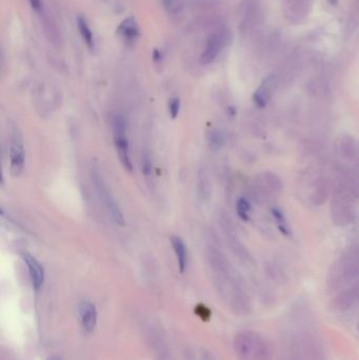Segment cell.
Here are the masks:
<instances>
[{"label":"cell","instance_id":"1","mask_svg":"<svg viewBox=\"0 0 359 360\" xmlns=\"http://www.w3.org/2000/svg\"><path fill=\"white\" fill-rule=\"evenodd\" d=\"M359 277V251L349 252L340 260L337 268L331 273L329 278V286L338 289L343 284L350 282Z\"/></svg>","mask_w":359,"mask_h":360},{"label":"cell","instance_id":"2","mask_svg":"<svg viewBox=\"0 0 359 360\" xmlns=\"http://www.w3.org/2000/svg\"><path fill=\"white\" fill-rule=\"evenodd\" d=\"M92 183L95 187V190L97 192V195L99 199L102 201V204L104 208L106 209L107 213L113 219V221L119 226H123L124 224V216L123 213L117 204V201L114 197V195L112 194L111 190L104 183V180L100 176L99 173L96 171H92Z\"/></svg>","mask_w":359,"mask_h":360},{"label":"cell","instance_id":"3","mask_svg":"<svg viewBox=\"0 0 359 360\" xmlns=\"http://www.w3.org/2000/svg\"><path fill=\"white\" fill-rule=\"evenodd\" d=\"M112 129H113L114 145L119 159L124 169L129 172H132L133 166L130 156L129 141L125 133V120L120 114H116L112 118Z\"/></svg>","mask_w":359,"mask_h":360},{"label":"cell","instance_id":"4","mask_svg":"<svg viewBox=\"0 0 359 360\" xmlns=\"http://www.w3.org/2000/svg\"><path fill=\"white\" fill-rule=\"evenodd\" d=\"M231 32L227 28H219L214 31L207 40L205 50L201 54V62L204 64L214 62L221 51L231 42Z\"/></svg>","mask_w":359,"mask_h":360},{"label":"cell","instance_id":"5","mask_svg":"<svg viewBox=\"0 0 359 360\" xmlns=\"http://www.w3.org/2000/svg\"><path fill=\"white\" fill-rule=\"evenodd\" d=\"M26 153L24 140L20 132L16 129L13 132L10 147V170L13 176L18 177L25 170Z\"/></svg>","mask_w":359,"mask_h":360},{"label":"cell","instance_id":"6","mask_svg":"<svg viewBox=\"0 0 359 360\" xmlns=\"http://www.w3.org/2000/svg\"><path fill=\"white\" fill-rule=\"evenodd\" d=\"M312 5L313 0H283L284 17L290 24H301L308 18Z\"/></svg>","mask_w":359,"mask_h":360},{"label":"cell","instance_id":"7","mask_svg":"<svg viewBox=\"0 0 359 360\" xmlns=\"http://www.w3.org/2000/svg\"><path fill=\"white\" fill-rule=\"evenodd\" d=\"M257 338V333L254 331H239L233 340V347L238 360H250Z\"/></svg>","mask_w":359,"mask_h":360},{"label":"cell","instance_id":"8","mask_svg":"<svg viewBox=\"0 0 359 360\" xmlns=\"http://www.w3.org/2000/svg\"><path fill=\"white\" fill-rule=\"evenodd\" d=\"M304 360H328L326 352L315 335L304 332L299 338Z\"/></svg>","mask_w":359,"mask_h":360},{"label":"cell","instance_id":"9","mask_svg":"<svg viewBox=\"0 0 359 360\" xmlns=\"http://www.w3.org/2000/svg\"><path fill=\"white\" fill-rule=\"evenodd\" d=\"M359 305V285L342 291L331 301V309L334 312H347Z\"/></svg>","mask_w":359,"mask_h":360},{"label":"cell","instance_id":"10","mask_svg":"<svg viewBox=\"0 0 359 360\" xmlns=\"http://www.w3.org/2000/svg\"><path fill=\"white\" fill-rule=\"evenodd\" d=\"M261 12L258 0H245L243 3L240 30L243 33L252 31L259 22Z\"/></svg>","mask_w":359,"mask_h":360},{"label":"cell","instance_id":"11","mask_svg":"<svg viewBox=\"0 0 359 360\" xmlns=\"http://www.w3.org/2000/svg\"><path fill=\"white\" fill-rule=\"evenodd\" d=\"M78 314L84 331L91 333L97 323V311L95 305L87 300L81 301L78 304Z\"/></svg>","mask_w":359,"mask_h":360},{"label":"cell","instance_id":"12","mask_svg":"<svg viewBox=\"0 0 359 360\" xmlns=\"http://www.w3.org/2000/svg\"><path fill=\"white\" fill-rule=\"evenodd\" d=\"M346 197L344 194L336 195L332 202V215L339 224H346L351 220V207Z\"/></svg>","mask_w":359,"mask_h":360},{"label":"cell","instance_id":"13","mask_svg":"<svg viewBox=\"0 0 359 360\" xmlns=\"http://www.w3.org/2000/svg\"><path fill=\"white\" fill-rule=\"evenodd\" d=\"M24 260L28 266L32 284L35 290L40 289L44 280V269L36 258L29 254L24 255Z\"/></svg>","mask_w":359,"mask_h":360},{"label":"cell","instance_id":"14","mask_svg":"<svg viewBox=\"0 0 359 360\" xmlns=\"http://www.w3.org/2000/svg\"><path fill=\"white\" fill-rule=\"evenodd\" d=\"M273 348L266 337L257 333V338L250 360H272Z\"/></svg>","mask_w":359,"mask_h":360},{"label":"cell","instance_id":"15","mask_svg":"<svg viewBox=\"0 0 359 360\" xmlns=\"http://www.w3.org/2000/svg\"><path fill=\"white\" fill-rule=\"evenodd\" d=\"M117 33L121 36V38L127 42H134L139 35V30L135 19L133 17H129L124 19L119 25L117 29Z\"/></svg>","mask_w":359,"mask_h":360},{"label":"cell","instance_id":"16","mask_svg":"<svg viewBox=\"0 0 359 360\" xmlns=\"http://www.w3.org/2000/svg\"><path fill=\"white\" fill-rule=\"evenodd\" d=\"M171 243L177 258L179 271L184 273L186 271L187 264H188V253H187L186 244L184 240L178 236H173L171 238Z\"/></svg>","mask_w":359,"mask_h":360},{"label":"cell","instance_id":"17","mask_svg":"<svg viewBox=\"0 0 359 360\" xmlns=\"http://www.w3.org/2000/svg\"><path fill=\"white\" fill-rule=\"evenodd\" d=\"M274 83V77H268L264 83V85L260 86L255 95H254V99L255 102L259 105V106H264L268 99H270V95H271V85Z\"/></svg>","mask_w":359,"mask_h":360},{"label":"cell","instance_id":"18","mask_svg":"<svg viewBox=\"0 0 359 360\" xmlns=\"http://www.w3.org/2000/svg\"><path fill=\"white\" fill-rule=\"evenodd\" d=\"M77 27H78V30L80 32V35H81L83 41L86 44V47L88 49L93 50L94 49V44H95L94 36H93V33H92L91 29H89V27L87 25L86 20L83 17H78V19H77Z\"/></svg>","mask_w":359,"mask_h":360},{"label":"cell","instance_id":"19","mask_svg":"<svg viewBox=\"0 0 359 360\" xmlns=\"http://www.w3.org/2000/svg\"><path fill=\"white\" fill-rule=\"evenodd\" d=\"M264 183L266 184L268 190H272L273 192H280L282 189V183L281 180L273 173L267 172L263 174Z\"/></svg>","mask_w":359,"mask_h":360},{"label":"cell","instance_id":"20","mask_svg":"<svg viewBox=\"0 0 359 360\" xmlns=\"http://www.w3.org/2000/svg\"><path fill=\"white\" fill-rule=\"evenodd\" d=\"M208 139L210 147L215 150L221 148L224 145V142H226V136H224V134L219 130H213L212 132H210Z\"/></svg>","mask_w":359,"mask_h":360},{"label":"cell","instance_id":"21","mask_svg":"<svg viewBox=\"0 0 359 360\" xmlns=\"http://www.w3.org/2000/svg\"><path fill=\"white\" fill-rule=\"evenodd\" d=\"M357 26H359V0H354L348 27L352 31L356 29Z\"/></svg>","mask_w":359,"mask_h":360},{"label":"cell","instance_id":"22","mask_svg":"<svg viewBox=\"0 0 359 360\" xmlns=\"http://www.w3.org/2000/svg\"><path fill=\"white\" fill-rule=\"evenodd\" d=\"M249 211H250V205L246 199L244 198H240L237 202V212L240 218H242L243 220H246L249 218Z\"/></svg>","mask_w":359,"mask_h":360},{"label":"cell","instance_id":"23","mask_svg":"<svg viewBox=\"0 0 359 360\" xmlns=\"http://www.w3.org/2000/svg\"><path fill=\"white\" fill-rule=\"evenodd\" d=\"M141 171L142 174L148 178L152 175V160L149 153L143 152L141 157Z\"/></svg>","mask_w":359,"mask_h":360},{"label":"cell","instance_id":"24","mask_svg":"<svg viewBox=\"0 0 359 360\" xmlns=\"http://www.w3.org/2000/svg\"><path fill=\"white\" fill-rule=\"evenodd\" d=\"M179 112H181V100L177 97H174L169 102V113L172 119L177 118V116L179 115Z\"/></svg>","mask_w":359,"mask_h":360},{"label":"cell","instance_id":"25","mask_svg":"<svg viewBox=\"0 0 359 360\" xmlns=\"http://www.w3.org/2000/svg\"><path fill=\"white\" fill-rule=\"evenodd\" d=\"M280 41H281V38H280V34L278 32H272L271 35L268 36L267 38V46H268V49H270L271 51L273 50H276L279 46H280Z\"/></svg>","mask_w":359,"mask_h":360},{"label":"cell","instance_id":"26","mask_svg":"<svg viewBox=\"0 0 359 360\" xmlns=\"http://www.w3.org/2000/svg\"><path fill=\"white\" fill-rule=\"evenodd\" d=\"M196 313L198 314V316L201 318V319H204V320H208L211 316V311L205 307L204 304H199L196 309Z\"/></svg>","mask_w":359,"mask_h":360},{"label":"cell","instance_id":"27","mask_svg":"<svg viewBox=\"0 0 359 360\" xmlns=\"http://www.w3.org/2000/svg\"><path fill=\"white\" fill-rule=\"evenodd\" d=\"M160 60H161V54H160V52L158 50L156 49L154 51V61L155 62H160Z\"/></svg>","mask_w":359,"mask_h":360},{"label":"cell","instance_id":"28","mask_svg":"<svg viewBox=\"0 0 359 360\" xmlns=\"http://www.w3.org/2000/svg\"><path fill=\"white\" fill-rule=\"evenodd\" d=\"M29 3L33 9H39L40 7V0H29Z\"/></svg>","mask_w":359,"mask_h":360},{"label":"cell","instance_id":"29","mask_svg":"<svg viewBox=\"0 0 359 360\" xmlns=\"http://www.w3.org/2000/svg\"><path fill=\"white\" fill-rule=\"evenodd\" d=\"M165 6L167 9H172V5H173V0H163Z\"/></svg>","mask_w":359,"mask_h":360},{"label":"cell","instance_id":"30","mask_svg":"<svg viewBox=\"0 0 359 360\" xmlns=\"http://www.w3.org/2000/svg\"><path fill=\"white\" fill-rule=\"evenodd\" d=\"M48 360H61V359L58 358V357H56V356H52V357H49Z\"/></svg>","mask_w":359,"mask_h":360},{"label":"cell","instance_id":"31","mask_svg":"<svg viewBox=\"0 0 359 360\" xmlns=\"http://www.w3.org/2000/svg\"><path fill=\"white\" fill-rule=\"evenodd\" d=\"M356 328H357V331L359 332V321H358V323H357V326H356Z\"/></svg>","mask_w":359,"mask_h":360}]
</instances>
